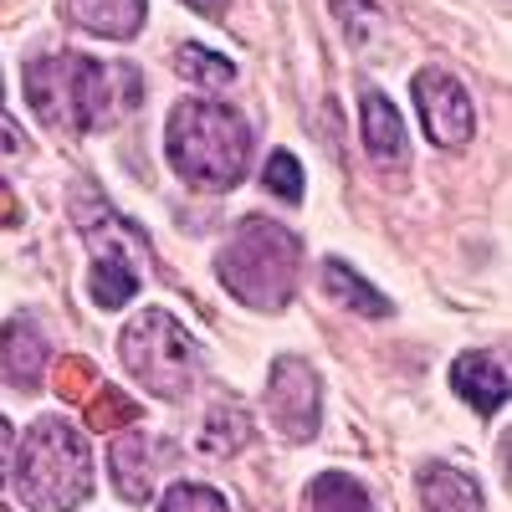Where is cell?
I'll use <instances>...</instances> for the list:
<instances>
[{
    "mask_svg": "<svg viewBox=\"0 0 512 512\" xmlns=\"http://www.w3.org/2000/svg\"><path fill=\"white\" fill-rule=\"evenodd\" d=\"M164 144H169V164L180 169V180L190 190H205V195L236 190L246 175V159H251L246 118L226 103H210V98H185L169 113Z\"/></svg>",
    "mask_w": 512,
    "mask_h": 512,
    "instance_id": "1",
    "label": "cell"
},
{
    "mask_svg": "<svg viewBox=\"0 0 512 512\" xmlns=\"http://www.w3.org/2000/svg\"><path fill=\"white\" fill-rule=\"evenodd\" d=\"M26 103L57 134H93L113 123V72L93 57L52 52L26 62Z\"/></svg>",
    "mask_w": 512,
    "mask_h": 512,
    "instance_id": "2",
    "label": "cell"
},
{
    "mask_svg": "<svg viewBox=\"0 0 512 512\" xmlns=\"http://www.w3.org/2000/svg\"><path fill=\"white\" fill-rule=\"evenodd\" d=\"M297 236L267 216H251L236 226V236L221 246L216 256V277L226 282V292H236L246 308L256 313H277L292 303V287H297Z\"/></svg>",
    "mask_w": 512,
    "mask_h": 512,
    "instance_id": "3",
    "label": "cell"
},
{
    "mask_svg": "<svg viewBox=\"0 0 512 512\" xmlns=\"http://www.w3.org/2000/svg\"><path fill=\"white\" fill-rule=\"evenodd\" d=\"M16 492L31 512H72L88 502L93 492V456L82 431H72L67 420L47 415L31 425V436L21 441L16 461Z\"/></svg>",
    "mask_w": 512,
    "mask_h": 512,
    "instance_id": "4",
    "label": "cell"
},
{
    "mask_svg": "<svg viewBox=\"0 0 512 512\" xmlns=\"http://www.w3.org/2000/svg\"><path fill=\"white\" fill-rule=\"evenodd\" d=\"M118 354L144 390L159 400H185L200 379V349L185 333L180 318H169L164 308H144L134 323L118 333Z\"/></svg>",
    "mask_w": 512,
    "mask_h": 512,
    "instance_id": "5",
    "label": "cell"
},
{
    "mask_svg": "<svg viewBox=\"0 0 512 512\" xmlns=\"http://www.w3.org/2000/svg\"><path fill=\"white\" fill-rule=\"evenodd\" d=\"M77 226L93 246V277H88L93 303L98 308H123L144 282V241H139V231L128 221H118V210L98 205L93 195L77 200Z\"/></svg>",
    "mask_w": 512,
    "mask_h": 512,
    "instance_id": "6",
    "label": "cell"
},
{
    "mask_svg": "<svg viewBox=\"0 0 512 512\" xmlns=\"http://www.w3.org/2000/svg\"><path fill=\"white\" fill-rule=\"evenodd\" d=\"M415 108H420V123L431 134L436 149H461L472 144L477 134V108H472V93L441 67H425L415 77Z\"/></svg>",
    "mask_w": 512,
    "mask_h": 512,
    "instance_id": "7",
    "label": "cell"
},
{
    "mask_svg": "<svg viewBox=\"0 0 512 512\" xmlns=\"http://www.w3.org/2000/svg\"><path fill=\"white\" fill-rule=\"evenodd\" d=\"M318 410H323V390H318L313 364L308 359H277L272 384H267V415L277 420V431L287 441H313Z\"/></svg>",
    "mask_w": 512,
    "mask_h": 512,
    "instance_id": "8",
    "label": "cell"
},
{
    "mask_svg": "<svg viewBox=\"0 0 512 512\" xmlns=\"http://www.w3.org/2000/svg\"><path fill=\"white\" fill-rule=\"evenodd\" d=\"M164 456H169V451H164L159 441H149V436H139V431H123V436L108 446V477H113V492H118L123 502L144 507V502L154 497V477L169 466Z\"/></svg>",
    "mask_w": 512,
    "mask_h": 512,
    "instance_id": "9",
    "label": "cell"
},
{
    "mask_svg": "<svg viewBox=\"0 0 512 512\" xmlns=\"http://www.w3.org/2000/svg\"><path fill=\"white\" fill-rule=\"evenodd\" d=\"M451 390L477 415H497L507 405V369L497 354H461L451 364Z\"/></svg>",
    "mask_w": 512,
    "mask_h": 512,
    "instance_id": "10",
    "label": "cell"
},
{
    "mask_svg": "<svg viewBox=\"0 0 512 512\" xmlns=\"http://www.w3.org/2000/svg\"><path fill=\"white\" fill-rule=\"evenodd\" d=\"M0 364H6L16 390H36L41 374H47V338L31 318H11L0 328Z\"/></svg>",
    "mask_w": 512,
    "mask_h": 512,
    "instance_id": "11",
    "label": "cell"
},
{
    "mask_svg": "<svg viewBox=\"0 0 512 512\" xmlns=\"http://www.w3.org/2000/svg\"><path fill=\"white\" fill-rule=\"evenodd\" d=\"M420 507L425 512H487V497L461 466L436 461L420 472Z\"/></svg>",
    "mask_w": 512,
    "mask_h": 512,
    "instance_id": "12",
    "label": "cell"
},
{
    "mask_svg": "<svg viewBox=\"0 0 512 512\" xmlns=\"http://www.w3.org/2000/svg\"><path fill=\"white\" fill-rule=\"evenodd\" d=\"M144 11L149 0H67V16L93 31V36H108V41H128L144 31Z\"/></svg>",
    "mask_w": 512,
    "mask_h": 512,
    "instance_id": "13",
    "label": "cell"
},
{
    "mask_svg": "<svg viewBox=\"0 0 512 512\" xmlns=\"http://www.w3.org/2000/svg\"><path fill=\"white\" fill-rule=\"evenodd\" d=\"M364 149L379 164H405V123L384 93H364Z\"/></svg>",
    "mask_w": 512,
    "mask_h": 512,
    "instance_id": "14",
    "label": "cell"
},
{
    "mask_svg": "<svg viewBox=\"0 0 512 512\" xmlns=\"http://www.w3.org/2000/svg\"><path fill=\"white\" fill-rule=\"evenodd\" d=\"M323 287H328V297H338V303L354 308V313H369V318H390L395 313L364 277L349 272V262H338V256H328V262H323Z\"/></svg>",
    "mask_w": 512,
    "mask_h": 512,
    "instance_id": "15",
    "label": "cell"
},
{
    "mask_svg": "<svg viewBox=\"0 0 512 512\" xmlns=\"http://www.w3.org/2000/svg\"><path fill=\"white\" fill-rule=\"evenodd\" d=\"M308 512H374V502L354 477L323 472L318 482H308Z\"/></svg>",
    "mask_w": 512,
    "mask_h": 512,
    "instance_id": "16",
    "label": "cell"
},
{
    "mask_svg": "<svg viewBox=\"0 0 512 512\" xmlns=\"http://www.w3.org/2000/svg\"><path fill=\"white\" fill-rule=\"evenodd\" d=\"M246 441H251V420H246L241 405H216V410H210L205 436H200L205 456H236Z\"/></svg>",
    "mask_w": 512,
    "mask_h": 512,
    "instance_id": "17",
    "label": "cell"
},
{
    "mask_svg": "<svg viewBox=\"0 0 512 512\" xmlns=\"http://www.w3.org/2000/svg\"><path fill=\"white\" fill-rule=\"evenodd\" d=\"M82 420H88L93 431H123L128 420H139V405L123 390H113V384H98V390L82 400Z\"/></svg>",
    "mask_w": 512,
    "mask_h": 512,
    "instance_id": "18",
    "label": "cell"
},
{
    "mask_svg": "<svg viewBox=\"0 0 512 512\" xmlns=\"http://www.w3.org/2000/svg\"><path fill=\"white\" fill-rule=\"evenodd\" d=\"M175 67H180V77L200 82V88H231V82H236V67L226 57H216L210 47H180Z\"/></svg>",
    "mask_w": 512,
    "mask_h": 512,
    "instance_id": "19",
    "label": "cell"
},
{
    "mask_svg": "<svg viewBox=\"0 0 512 512\" xmlns=\"http://www.w3.org/2000/svg\"><path fill=\"white\" fill-rule=\"evenodd\" d=\"M159 512H231V507H226V497H221L216 487H200V482H175V487L164 492Z\"/></svg>",
    "mask_w": 512,
    "mask_h": 512,
    "instance_id": "20",
    "label": "cell"
},
{
    "mask_svg": "<svg viewBox=\"0 0 512 512\" xmlns=\"http://www.w3.org/2000/svg\"><path fill=\"white\" fill-rule=\"evenodd\" d=\"M267 190H272L277 200H287V205L303 200V164H297L287 149H277V154L267 159Z\"/></svg>",
    "mask_w": 512,
    "mask_h": 512,
    "instance_id": "21",
    "label": "cell"
},
{
    "mask_svg": "<svg viewBox=\"0 0 512 512\" xmlns=\"http://www.w3.org/2000/svg\"><path fill=\"white\" fill-rule=\"evenodd\" d=\"M98 369L88 364V359H67L62 369H57V395L62 400H72V405H82V400H88L93 390H98Z\"/></svg>",
    "mask_w": 512,
    "mask_h": 512,
    "instance_id": "22",
    "label": "cell"
},
{
    "mask_svg": "<svg viewBox=\"0 0 512 512\" xmlns=\"http://www.w3.org/2000/svg\"><path fill=\"white\" fill-rule=\"evenodd\" d=\"M11 446H16V436H11V420L0 415V487H6V477H11Z\"/></svg>",
    "mask_w": 512,
    "mask_h": 512,
    "instance_id": "23",
    "label": "cell"
},
{
    "mask_svg": "<svg viewBox=\"0 0 512 512\" xmlns=\"http://www.w3.org/2000/svg\"><path fill=\"white\" fill-rule=\"evenodd\" d=\"M16 149H21V128L0 113V154H16Z\"/></svg>",
    "mask_w": 512,
    "mask_h": 512,
    "instance_id": "24",
    "label": "cell"
},
{
    "mask_svg": "<svg viewBox=\"0 0 512 512\" xmlns=\"http://www.w3.org/2000/svg\"><path fill=\"white\" fill-rule=\"evenodd\" d=\"M185 6H195L200 16H221V11H226V0H185Z\"/></svg>",
    "mask_w": 512,
    "mask_h": 512,
    "instance_id": "25",
    "label": "cell"
},
{
    "mask_svg": "<svg viewBox=\"0 0 512 512\" xmlns=\"http://www.w3.org/2000/svg\"><path fill=\"white\" fill-rule=\"evenodd\" d=\"M0 512H6V507H0Z\"/></svg>",
    "mask_w": 512,
    "mask_h": 512,
    "instance_id": "26",
    "label": "cell"
}]
</instances>
